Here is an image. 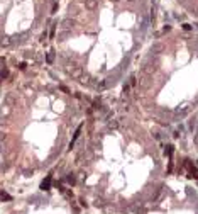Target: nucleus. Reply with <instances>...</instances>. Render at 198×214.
I'll return each mask as SVG.
<instances>
[{
	"label": "nucleus",
	"mask_w": 198,
	"mask_h": 214,
	"mask_svg": "<svg viewBox=\"0 0 198 214\" xmlns=\"http://www.w3.org/2000/svg\"><path fill=\"white\" fill-rule=\"evenodd\" d=\"M49 185H51V177H48V178L41 184V189H42V190H48V189H49Z\"/></svg>",
	"instance_id": "1"
}]
</instances>
